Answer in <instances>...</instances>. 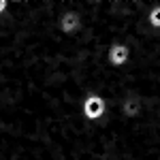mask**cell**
I'll list each match as a JSON object with an SVG mask.
<instances>
[{"mask_svg":"<svg viewBox=\"0 0 160 160\" xmlns=\"http://www.w3.org/2000/svg\"><path fill=\"white\" fill-rule=\"evenodd\" d=\"M109 111V102L100 92H90L81 100V115L88 122H100Z\"/></svg>","mask_w":160,"mask_h":160,"instance_id":"cell-1","label":"cell"},{"mask_svg":"<svg viewBox=\"0 0 160 160\" xmlns=\"http://www.w3.org/2000/svg\"><path fill=\"white\" fill-rule=\"evenodd\" d=\"M83 15L77 11V9H64L60 13V19H58V30H60L64 37H77L83 32Z\"/></svg>","mask_w":160,"mask_h":160,"instance_id":"cell-2","label":"cell"},{"mask_svg":"<svg viewBox=\"0 0 160 160\" xmlns=\"http://www.w3.org/2000/svg\"><path fill=\"white\" fill-rule=\"evenodd\" d=\"M130 58H132V51H130V45L126 41H113L107 49V64L115 71L126 68L130 64Z\"/></svg>","mask_w":160,"mask_h":160,"instance_id":"cell-3","label":"cell"},{"mask_svg":"<svg viewBox=\"0 0 160 160\" xmlns=\"http://www.w3.org/2000/svg\"><path fill=\"white\" fill-rule=\"evenodd\" d=\"M148 26L154 32H160V4H154L148 11Z\"/></svg>","mask_w":160,"mask_h":160,"instance_id":"cell-4","label":"cell"},{"mask_svg":"<svg viewBox=\"0 0 160 160\" xmlns=\"http://www.w3.org/2000/svg\"><path fill=\"white\" fill-rule=\"evenodd\" d=\"M9 7H11V2H7V0H0V17H2L4 13L9 11Z\"/></svg>","mask_w":160,"mask_h":160,"instance_id":"cell-5","label":"cell"}]
</instances>
